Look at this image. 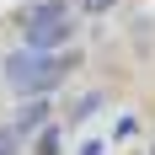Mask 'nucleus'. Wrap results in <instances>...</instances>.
I'll return each mask as SVG.
<instances>
[{"label": "nucleus", "instance_id": "nucleus-6", "mask_svg": "<svg viewBox=\"0 0 155 155\" xmlns=\"http://www.w3.org/2000/svg\"><path fill=\"white\" fill-rule=\"evenodd\" d=\"M112 5H118V0H86V11H91V16H102V11H112Z\"/></svg>", "mask_w": 155, "mask_h": 155}, {"label": "nucleus", "instance_id": "nucleus-2", "mask_svg": "<svg viewBox=\"0 0 155 155\" xmlns=\"http://www.w3.org/2000/svg\"><path fill=\"white\" fill-rule=\"evenodd\" d=\"M16 21H21V43L38 48V54H54L59 43H70V38H75V16H70V5H64V0H32Z\"/></svg>", "mask_w": 155, "mask_h": 155}, {"label": "nucleus", "instance_id": "nucleus-3", "mask_svg": "<svg viewBox=\"0 0 155 155\" xmlns=\"http://www.w3.org/2000/svg\"><path fill=\"white\" fill-rule=\"evenodd\" d=\"M43 118H48V102H38V96H32L27 107H21V112L11 118V128H16V134H27V128H38Z\"/></svg>", "mask_w": 155, "mask_h": 155}, {"label": "nucleus", "instance_id": "nucleus-4", "mask_svg": "<svg viewBox=\"0 0 155 155\" xmlns=\"http://www.w3.org/2000/svg\"><path fill=\"white\" fill-rule=\"evenodd\" d=\"M0 155H21V134H16L11 123L0 128Z\"/></svg>", "mask_w": 155, "mask_h": 155}, {"label": "nucleus", "instance_id": "nucleus-5", "mask_svg": "<svg viewBox=\"0 0 155 155\" xmlns=\"http://www.w3.org/2000/svg\"><path fill=\"white\" fill-rule=\"evenodd\" d=\"M38 155H59V128H48L43 144H38Z\"/></svg>", "mask_w": 155, "mask_h": 155}, {"label": "nucleus", "instance_id": "nucleus-1", "mask_svg": "<svg viewBox=\"0 0 155 155\" xmlns=\"http://www.w3.org/2000/svg\"><path fill=\"white\" fill-rule=\"evenodd\" d=\"M75 64H80V54L54 59V54L21 48V54H5V80H11V91H16V96H43V91H54V86H59Z\"/></svg>", "mask_w": 155, "mask_h": 155}]
</instances>
